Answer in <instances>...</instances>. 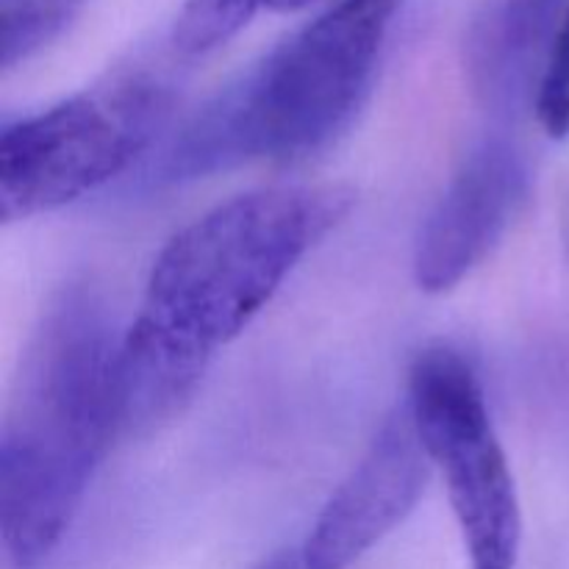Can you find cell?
Masks as SVG:
<instances>
[{
    "mask_svg": "<svg viewBox=\"0 0 569 569\" xmlns=\"http://www.w3.org/2000/svg\"><path fill=\"white\" fill-rule=\"evenodd\" d=\"M567 6L569 0H489L483 6L467 42V67L476 92L492 109H515L537 89Z\"/></svg>",
    "mask_w": 569,
    "mask_h": 569,
    "instance_id": "obj_8",
    "label": "cell"
},
{
    "mask_svg": "<svg viewBox=\"0 0 569 569\" xmlns=\"http://www.w3.org/2000/svg\"><path fill=\"white\" fill-rule=\"evenodd\" d=\"M317 0H183L172 22V48L176 53L194 56L214 53L250 26L261 11H300Z\"/></svg>",
    "mask_w": 569,
    "mask_h": 569,
    "instance_id": "obj_9",
    "label": "cell"
},
{
    "mask_svg": "<svg viewBox=\"0 0 569 569\" xmlns=\"http://www.w3.org/2000/svg\"><path fill=\"white\" fill-rule=\"evenodd\" d=\"M406 406L448 483L470 569H517L520 498L472 361L450 345L417 353Z\"/></svg>",
    "mask_w": 569,
    "mask_h": 569,
    "instance_id": "obj_5",
    "label": "cell"
},
{
    "mask_svg": "<svg viewBox=\"0 0 569 569\" xmlns=\"http://www.w3.org/2000/svg\"><path fill=\"white\" fill-rule=\"evenodd\" d=\"M122 333L103 300L70 287L22 348L0 431V539L11 567L42 565L76 520L122 431Z\"/></svg>",
    "mask_w": 569,
    "mask_h": 569,
    "instance_id": "obj_2",
    "label": "cell"
},
{
    "mask_svg": "<svg viewBox=\"0 0 569 569\" xmlns=\"http://www.w3.org/2000/svg\"><path fill=\"white\" fill-rule=\"evenodd\" d=\"M533 111L550 139L569 137V6L553 44L545 56L542 72L533 89Z\"/></svg>",
    "mask_w": 569,
    "mask_h": 569,
    "instance_id": "obj_11",
    "label": "cell"
},
{
    "mask_svg": "<svg viewBox=\"0 0 569 569\" xmlns=\"http://www.w3.org/2000/svg\"><path fill=\"white\" fill-rule=\"evenodd\" d=\"M172 92L144 72L114 76L0 133V217L31 220L126 172L170 117Z\"/></svg>",
    "mask_w": 569,
    "mask_h": 569,
    "instance_id": "obj_4",
    "label": "cell"
},
{
    "mask_svg": "<svg viewBox=\"0 0 569 569\" xmlns=\"http://www.w3.org/2000/svg\"><path fill=\"white\" fill-rule=\"evenodd\" d=\"M81 0H3V72L48 48L72 22Z\"/></svg>",
    "mask_w": 569,
    "mask_h": 569,
    "instance_id": "obj_10",
    "label": "cell"
},
{
    "mask_svg": "<svg viewBox=\"0 0 569 569\" xmlns=\"http://www.w3.org/2000/svg\"><path fill=\"white\" fill-rule=\"evenodd\" d=\"M400 3L337 0L298 28L172 137L156 164L159 181H198L328 148L365 106Z\"/></svg>",
    "mask_w": 569,
    "mask_h": 569,
    "instance_id": "obj_3",
    "label": "cell"
},
{
    "mask_svg": "<svg viewBox=\"0 0 569 569\" xmlns=\"http://www.w3.org/2000/svg\"><path fill=\"white\" fill-rule=\"evenodd\" d=\"M342 183L270 187L226 200L164 244L137 320L122 333V431H150L192 400L295 267L350 214Z\"/></svg>",
    "mask_w": 569,
    "mask_h": 569,
    "instance_id": "obj_1",
    "label": "cell"
},
{
    "mask_svg": "<svg viewBox=\"0 0 569 569\" xmlns=\"http://www.w3.org/2000/svg\"><path fill=\"white\" fill-rule=\"evenodd\" d=\"M431 467L409 406H398L317 515L300 548L309 569H348L403 526Z\"/></svg>",
    "mask_w": 569,
    "mask_h": 569,
    "instance_id": "obj_6",
    "label": "cell"
},
{
    "mask_svg": "<svg viewBox=\"0 0 569 569\" xmlns=\"http://www.w3.org/2000/svg\"><path fill=\"white\" fill-rule=\"evenodd\" d=\"M528 192L531 172L515 144L506 139L478 144L417 233L411 259L417 287L428 295L459 287L503 242Z\"/></svg>",
    "mask_w": 569,
    "mask_h": 569,
    "instance_id": "obj_7",
    "label": "cell"
}]
</instances>
